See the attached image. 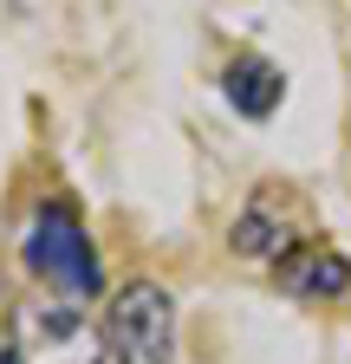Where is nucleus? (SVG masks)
<instances>
[{
	"label": "nucleus",
	"mask_w": 351,
	"mask_h": 364,
	"mask_svg": "<svg viewBox=\"0 0 351 364\" xmlns=\"http://www.w3.org/2000/svg\"><path fill=\"white\" fill-rule=\"evenodd\" d=\"M0 364H14V351H0Z\"/></svg>",
	"instance_id": "7"
},
{
	"label": "nucleus",
	"mask_w": 351,
	"mask_h": 364,
	"mask_svg": "<svg viewBox=\"0 0 351 364\" xmlns=\"http://www.w3.org/2000/svg\"><path fill=\"white\" fill-rule=\"evenodd\" d=\"M274 267H280V287L293 299H345L351 293V260L332 247H293Z\"/></svg>",
	"instance_id": "4"
},
{
	"label": "nucleus",
	"mask_w": 351,
	"mask_h": 364,
	"mask_svg": "<svg viewBox=\"0 0 351 364\" xmlns=\"http://www.w3.org/2000/svg\"><path fill=\"white\" fill-rule=\"evenodd\" d=\"M111 364H176V299L156 280H124L104 306Z\"/></svg>",
	"instance_id": "3"
},
{
	"label": "nucleus",
	"mask_w": 351,
	"mask_h": 364,
	"mask_svg": "<svg viewBox=\"0 0 351 364\" xmlns=\"http://www.w3.org/2000/svg\"><path fill=\"white\" fill-rule=\"evenodd\" d=\"M222 91H228V105H234L241 117H274L286 78H280V65H267V59H234V65L222 72Z\"/></svg>",
	"instance_id": "6"
},
{
	"label": "nucleus",
	"mask_w": 351,
	"mask_h": 364,
	"mask_svg": "<svg viewBox=\"0 0 351 364\" xmlns=\"http://www.w3.org/2000/svg\"><path fill=\"white\" fill-rule=\"evenodd\" d=\"M7 351H14V364H111L104 326H92V318L78 312V299L14 306Z\"/></svg>",
	"instance_id": "2"
},
{
	"label": "nucleus",
	"mask_w": 351,
	"mask_h": 364,
	"mask_svg": "<svg viewBox=\"0 0 351 364\" xmlns=\"http://www.w3.org/2000/svg\"><path fill=\"white\" fill-rule=\"evenodd\" d=\"M274 202H280V196L267 189V196H254V202L241 208L234 235H228L241 260H280V254H293V247H299V241H293V228H286V215H280Z\"/></svg>",
	"instance_id": "5"
},
{
	"label": "nucleus",
	"mask_w": 351,
	"mask_h": 364,
	"mask_svg": "<svg viewBox=\"0 0 351 364\" xmlns=\"http://www.w3.org/2000/svg\"><path fill=\"white\" fill-rule=\"evenodd\" d=\"M20 260L39 287H53V299H92L104 293V267L98 247L85 235V221L72 215V202H39L26 235H20Z\"/></svg>",
	"instance_id": "1"
}]
</instances>
